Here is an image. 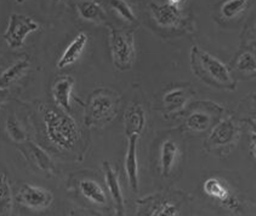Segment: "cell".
Masks as SVG:
<instances>
[{
  "label": "cell",
  "mask_w": 256,
  "mask_h": 216,
  "mask_svg": "<svg viewBox=\"0 0 256 216\" xmlns=\"http://www.w3.org/2000/svg\"><path fill=\"white\" fill-rule=\"evenodd\" d=\"M248 6L247 1L243 0H234V1H226L221 5L220 14L224 19H234L238 15H240Z\"/></svg>",
  "instance_id": "obj_20"
},
{
  "label": "cell",
  "mask_w": 256,
  "mask_h": 216,
  "mask_svg": "<svg viewBox=\"0 0 256 216\" xmlns=\"http://www.w3.org/2000/svg\"><path fill=\"white\" fill-rule=\"evenodd\" d=\"M139 136L132 135L128 137V146L125 156L124 166L127 180L134 191L138 189V159H137V143Z\"/></svg>",
  "instance_id": "obj_8"
},
{
  "label": "cell",
  "mask_w": 256,
  "mask_h": 216,
  "mask_svg": "<svg viewBox=\"0 0 256 216\" xmlns=\"http://www.w3.org/2000/svg\"><path fill=\"white\" fill-rule=\"evenodd\" d=\"M187 98H188V95L186 91L181 88H177L166 93L163 100H164V103L168 106V110L175 111L183 107Z\"/></svg>",
  "instance_id": "obj_21"
},
{
  "label": "cell",
  "mask_w": 256,
  "mask_h": 216,
  "mask_svg": "<svg viewBox=\"0 0 256 216\" xmlns=\"http://www.w3.org/2000/svg\"><path fill=\"white\" fill-rule=\"evenodd\" d=\"M87 35L84 32H81L76 35V37L70 42L67 48L64 50L63 54L57 62V67L62 69L68 67L75 63L78 58L81 56L84 47L87 43Z\"/></svg>",
  "instance_id": "obj_9"
},
{
  "label": "cell",
  "mask_w": 256,
  "mask_h": 216,
  "mask_svg": "<svg viewBox=\"0 0 256 216\" xmlns=\"http://www.w3.org/2000/svg\"><path fill=\"white\" fill-rule=\"evenodd\" d=\"M38 28V23L29 16L13 13L10 16L8 26L3 37L11 48H19L23 45L26 37Z\"/></svg>",
  "instance_id": "obj_4"
},
{
  "label": "cell",
  "mask_w": 256,
  "mask_h": 216,
  "mask_svg": "<svg viewBox=\"0 0 256 216\" xmlns=\"http://www.w3.org/2000/svg\"><path fill=\"white\" fill-rule=\"evenodd\" d=\"M252 127H253L252 132H255V133H256V118L252 120Z\"/></svg>",
  "instance_id": "obj_30"
},
{
  "label": "cell",
  "mask_w": 256,
  "mask_h": 216,
  "mask_svg": "<svg viewBox=\"0 0 256 216\" xmlns=\"http://www.w3.org/2000/svg\"><path fill=\"white\" fill-rule=\"evenodd\" d=\"M224 208H226L227 210H230L232 212H237L240 210V206L241 203L239 201V199L234 195V194H230L224 201H222L220 203Z\"/></svg>",
  "instance_id": "obj_28"
},
{
  "label": "cell",
  "mask_w": 256,
  "mask_h": 216,
  "mask_svg": "<svg viewBox=\"0 0 256 216\" xmlns=\"http://www.w3.org/2000/svg\"><path fill=\"white\" fill-rule=\"evenodd\" d=\"M178 207L171 202H164L159 205L151 214V216H178Z\"/></svg>",
  "instance_id": "obj_27"
},
{
  "label": "cell",
  "mask_w": 256,
  "mask_h": 216,
  "mask_svg": "<svg viewBox=\"0 0 256 216\" xmlns=\"http://www.w3.org/2000/svg\"><path fill=\"white\" fill-rule=\"evenodd\" d=\"M29 67L27 59H22L14 63L12 66L7 68L1 75V88L4 89L14 83Z\"/></svg>",
  "instance_id": "obj_17"
},
{
  "label": "cell",
  "mask_w": 256,
  "mask_h": 216,
  "mask_svg": "<svg viewBox=\"0 0 256 216\" xmlns=\"http://www.w3.org/2000/svg\"><path fill=\"white\" fill-rule=\"evenodd\" d=\"M114 104L115 102L110 94L99 91L95 96L92 97L89 105L91 118L94 120H101L107 117L113 110Z\"/></svg>",
  "instance_id": "obj_11"
},
{
  "label": "cell",
  "mask_w": 256,
  "mask_h": 216,
  "mask_svg": "<svg viewBox=\"0 0 256 216\" xmlns=\"http://www.w3.org/2000/svg\"><path fill=\"white\" fill-rule=\"evenodd\" d=\"M30 149L34 155L35 161L38 163V165H39V167H41V169L47 170L51 167V161H50L49 156H47L46 153L41 148H39L38 146H36L35 144L32 143L30 145Z\"/></svg>",
  "instance_id": "obj_26"
},
{
  "label": "cell",
  "mask_w": 256,
  "mask_h": 216,
  "mask_svg": "<svg viewBox=\"0 0 256 216\" xmlns=\"http://www.w3.org/2000/svg\"><path fill=\"white\" fill-rule=\"evenodd\" d=\"M238 128L235 122L226 118L221 120L211 131L208 137V143L215 147H223L231 144L237 137Z\"/></svg>",
  "instance_id": "obj_7"
},
{
  "label": "cell",
  "mask_w": 256,
  "mask_h": 216,
  "mask_svg": "<svg viewBox=\"0 0 256 216\" xmlns=\"http://www.w3.org/2000/svg\"><path fill=\"white\" fill-rule=\"evenodd\" d=\"M17 199L28 208L40 210L47 208L51 204L52 195L43 187L33 184H24L18 191Z\"/></svg>",
  "instance_id": "obj_5"
},
{
  "label": "cell",
  "mask_w": 256,
  "mask_h": 216,
  "mask_svg": "<svg viewBox=\"0 0 256 216\" xmlns=\"http://www.w3.org/2000/svg\"><path fill=\"white\" fill-rule=\"evenodd\" d=\"M74 79L71 77H63L58 79L53 87V96L57 104L65 111L71 110V92Z\"/></svg>",
  "instance_id": "obj_13"
},
{
  "label": "cell",
  "mask_w": 256,
  "mask_h": 216,
  "mask_svg": "<svg viewBox=\"0 0 256 216\" xmlns=\"http://www.w3.org/2000/svg\"><path fill=\"white\" fill-rule=\"evenodd\" d=\"M103 167H104L106 186L108 188V191H109L111 197L113 198V200L116 204L118 213L120 215H122L123 210H124V201H123V194H122V190H121V186H120L118 177L115 174L112 167L109 165V163H107V162L103 163Z\"/></svg>",
  "instance_id": "obj_12"
},
{
  "label": "cell",
  "mask_w": 256,
  "mask_h": 216,
  "mask_svg": "<svg viewBox=\"0 0 256 216\" xmlns=\"http://www.w3.org/2000/svg\"><path fill=\"white\" fill-rule=\"evenodd\" d=\"M178 146L172 139H166L163 141L160 149V166L161 172L164 176L169 175L173 169L178 157Z\"/></svg>",
  "instance_id": "obj_14"
},
{
  "label": "cell",
  "mask_w": 256,
  "mask_h": 216,
  "mask_svg": "<svg viewBox=\"0 0 256 216\" xmlns=\"http://www.w3.org/2000/svg\"><path fill=\"white\" fill-rule=\"evenodd\" d=\"M43 121L47 138L62 150L71 149L78 140L79 131L75 121L65 113L55 109L44 110Z\"/></svg>",
  "instance_id": "obj_2"
},
{
  "label": "cell",
  "mask_w": 256,
  "mask_h": 216,
  "mask_svg": "<svg viewBox=\"0 0 256 216\" xmlns=\"http://www.w3.org/2000/svg\"><path fill=\"white\" fill-rule=\"evenodd\" d=\"M78 11L83 19L89 21H98L105 17V12L98 2H80L78 4Z\"/></svg>",
  "instance_id": "obj_18"
},
{
  "label": "cell",
  "mask_w": 256,
  "mask_h": 216,
  "mask_svg": "<svg viewBox=\"0 0 256 216\" xmlns=\"http://www.w3.org/2000/svg\"><path fill=\"white\" fill-rule=\"evenodd\" d=\"M79 188L82 195L91 202L104 205L107 202V197L102 187L92 179H83L79 183Z\"/></svg>",
  "instance_id": "obj_15"
},
{
  "label": "cell",
  "mask_w": 256,
  "mask_h": 216,
  "mask_svg": "<svg viewBox=\"0 0 256 216\" xmlns=\"http://www.w3.org/2000/svg\"><path fill=\"white\" fill-rule=\"evenodd\" d=\"M191 65L195 74L210 85L227 89L235 88V82L228 67L196 46L191 49Z\"/></svg>",
  "instance_id": "obj_1"
},
{
  "label": "cell",
  "mask_w": 256,
  "mask_h": 216,
  "mask_svg": "<svg viewBox=\"0 0 256 216\" xmlns=\"http://www.w3.org/2000/svg\"><path fill=\"white\" fill-rule=\"evenodd\" d=\"M145 126V112L139 104L129 107L124 114V128L127 137L140 136Z\"/></svg>",
  "instance_id": "obj_10"
},
{
  "label": "cell",
  "mask_w": 256,
  "mask_h": 216,
  "mask_svg": "<svg viewBox=\"0 0 256 216\" xmlns=\"http://www.w3.org/2000/svg\"><path fill=\"white\" fill-rule=\"evenodd\" d=\"M250 150L253 157L256 159V133H251V141H250Z\"/></svg>",
  "instance_id": "obj_29"
},
{
  "label": "cell",
  "mask_w": 256,
  "mask_h": 216,
  "mask_svg": "<svg viewBox=\"0 0 256 216\" xmlns=\"http://www.w3.org/2000/svg\"><path fill=\"white\" fill-rule=\"evenodd\" d=\"M0 183V216H11L12 194L8 179L3 173Z\"/></svg>",
  "instance_id": "obj_19"
},
{
  "label": "cell",
  "mask_w": 256,
  "mask_h": 216,
  "mask_svg": "<svg viewBox=\"0 0 256 216\" xmlns=\"http://www.w3.org/2000/svg\"><path fill=\"white\" fill-rule=\"evenodd\" d=\"M111 52L113 62L121 70L128 69L133 60V34L119 29H111Z\"/></svg>",
  "instance_id": "obj_3"
},
{
  "label": "cell",
  "mask_w": 256,
  "mask_h": 216,
  "mask_svg": "<svg viewBox=\"0 0 256 216\" xmlns=\"http://www.w3.org/2000/svg\"><path fill=\"white\" fill-rule=\"evenodd\" d=\"M255 33H256V26H255Z\"/></svg>",
  "instance_id": "obj_31"
},
{
  "label": "cell",
  "mask_w": 256,
  "mask_h": 216,
  "mask_svg": "<svg viewBox=\"0 0 256 216\" xmlns=\"http://www.w3.org/2000/svg\"><path fill=\"white\" fill-rule=\"evenodd\" d=\"M111 6L113 7V9L126 21L128 22H134L136 20L135 15L132 11V9L130 8V6L124 2V1H111L110 2Z\"/></svg>",
  "instance_id": "obj_24"
},
{
  "label": "cell",
  "mask_w": 256,
  "mask_h": 216,
  "mask_svg": "<svg viewBox=\"0 0 256 216\" xmlns=\"http://www.w3.org/2000/svg\"><path fill=\"white\" fill-rule=\"evenodd\" d=\"M211 124V117L200 111L191 113L186 119V125L193 131H205Z\"/></svg>",
  "instance_id": "obj_22"
},
{
  "label": "cell",
  "mask_w": 256,
  "mask_h": 216,
  "mask_svg": "<svg viewBox=\"0 0 256 216\" xmlns=\"http://www.w3.org/2000/svg\"><path fill=\"white\" fill-rule=\"evenodd\" d=\"M203 191L207 196L216 199L219 203L224 201L231 194L227 184L215 177H210L204 181Z\"/></svg>",
  "instance_id": "obj_16"
},
{
  "label": "cell",
  "mask_w": 256,
  "mask_h": 216,
  "mask_svg": "<svg viewBox=\"0 0 256 216\" xmlns=\"http://www.w3.org/2000/svg\"><path fill=\"white\" fill-rule=\"evenodd\" d=\"M235 66L242 73L256 72V57L253 53L246 51L238 57Z\"/></svg>",
  "instance_id": "obj_23"
},
{
  "label": "cell",
  "mask_w": 256,
  "mask_h": 216,
  "mask_svg": "<svg viewBox=\"0 0 256 216\" xmlns=\"http://www.w3.org/2000/svg\"><path fill=\"white\" fill-rule=\"evenodd\" d=\"M182 1H168L160 4L151 3V11L156 22L163 27L176 26L182 17Z\"/></svg>",
  "instance_id": "obj_6"
},
{
  "label": "cell",
  "mask_w": 256,
  "mask_h": 216,
  "mask_svg": "<svg viewBox=\"0 0 256 216\" xmlns=\"http://www.w3.org/2000/svg\"><path fill=\"white\" fill-rule=\"evenodd\" d=\"M6 127H7V132L9 134V136L14 141L21 142V141L25 140V132L15 119H12V118L7 119Z\"/></svg>",
  "instance_id": "obj_25"
}]
</instances>
